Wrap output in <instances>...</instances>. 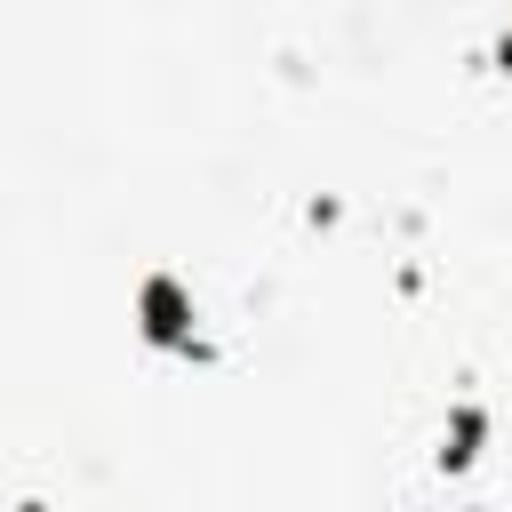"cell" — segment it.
<instances>
[{
    "mask_svg": "<svg viewBox=\"0 0 512 512\" xmlns=\"http://www.w3.org/2000/svg\"><path fill=\"white\" fill-rule=\"evenodd\" d=\"M136 312H144V336H152V344H168V352L192 344V296H184L168 272H152V280L136 288Z\"/></svg>",
    "mask_w": 512,
    "mask_h": 512,
    "instance_id": "obj_1",
    "label": "cell"
},
{
    "mask_svg": "<svg viewBox=\"0 0 512 512\" xmlns=\"http://www.w3.org/2000/svg\"><path fill=\"white\" fill-rule=\"evenodd\" d=\"M496 56H504V80H512V32H504V48H496Z\"/></svg>",
    "mask_w": 512,
    "mask_h": 512,
    "instance_id": "obj_2",
    "label": "cell"
}]
</instances>
